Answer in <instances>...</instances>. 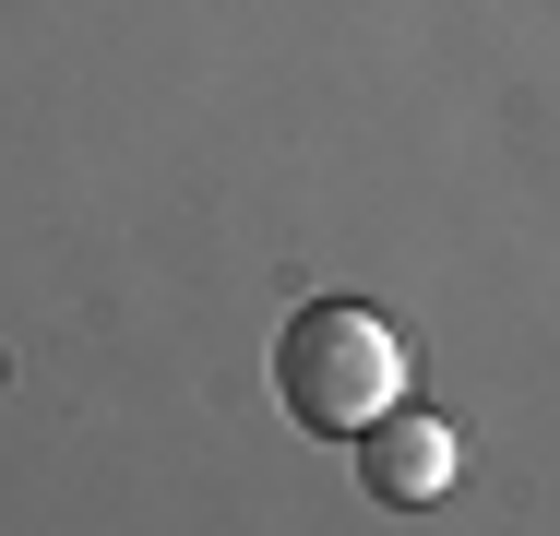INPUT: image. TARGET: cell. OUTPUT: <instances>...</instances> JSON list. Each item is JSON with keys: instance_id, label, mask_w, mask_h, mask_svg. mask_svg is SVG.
Returning <instances> with one entry per match:
<instances>
[{"instance_id": "cell-1", "label": "cell", "mask_w": 560, "mask_h": 536, "mask_svg": "<svg viewBox=\"0 0 560 536\" xmlns=\"http://www.w3.org/2000/svg\"><path fill=\"white\" fill-rule=\"evenodd\" d=\"M275 394L287 418L323 429V441H358L382 406H406V346L370 299H311V311L275 334Z\"/></svg>"}, {"instance_id": "cell-2", "label": "cell", "mask_w": 560, "mask_h": 536, "mask_svg": "<svg viewBox=\"0 0 560 536\" xmlns=\"http://www.w3.org/2000/svg\"><path fill=\"white\" fill-rule=\"evenodd\" d=\"M453 465H465V441L442 418H418V406H382V418L358 429V477H370V501H442Z\"/></svg>"}]
</instances>
